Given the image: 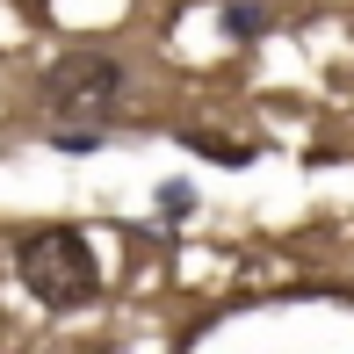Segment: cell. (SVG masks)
<instances>
[{
  "label": "cell",
  "instance_id": "obj_1",
  "mask_svg": "<svg viewBox=\"0 0 354 354\" xmlns=\"http://www.w3.org/2000/svg\"><path fill=\"white\" fill-rule=\"evenodd\" d=\"M44 102H51V145L73 159L102 152V138L116 131L123 102H131V80L109 51H66L44 73Z\"/></svg>",
  "mask_w": 354,
  "mask_h": 354
},
{
  "label": "cell",
  "instance_id": "obj_2",
  "mask_svg": "<svg viewBox=\"0 0 354 354\" xmlns=\"http://www.w3.org/2000/svg\"><path fill=\"white\" fill-rule=\"evenodd\" d=\"M15 282L44 304V311H80L102 297V253L80 224H37L15 239Z\"/></svg>",
  "mask_w": 354,
  "mask_h": 354
},
{
  "label": "cell",
  "instance_id": "obj_3",
  "mask_svg": "<svg viewBox=\"0 0 354 354\" xmlns=\"http://www.w3.org/2000/svg\"><path fill=\"white\" fill-rule=\"evenodd\" d=\"M217 22H224V37H239V44H253V37H268V0H224L217 8Z\"/></svg>",
  "mask_w": 354,
  "mask_h": 354
},
{
  "label": "cell",
  "instance_id": "obj_4",
  "mask_svg": "<svg viewBox=\"0 0 354 354\" xmlns=\"http://www.w3.org/2000/svg\"><path fill=\"white\" fill-rule=\"evenodd\" d=\"M188 210H196V181H159L152 217H159V224H188Z\"/></svg>",
  "mask_w": 354,
  "mask_h": 354
}]
</instances>
